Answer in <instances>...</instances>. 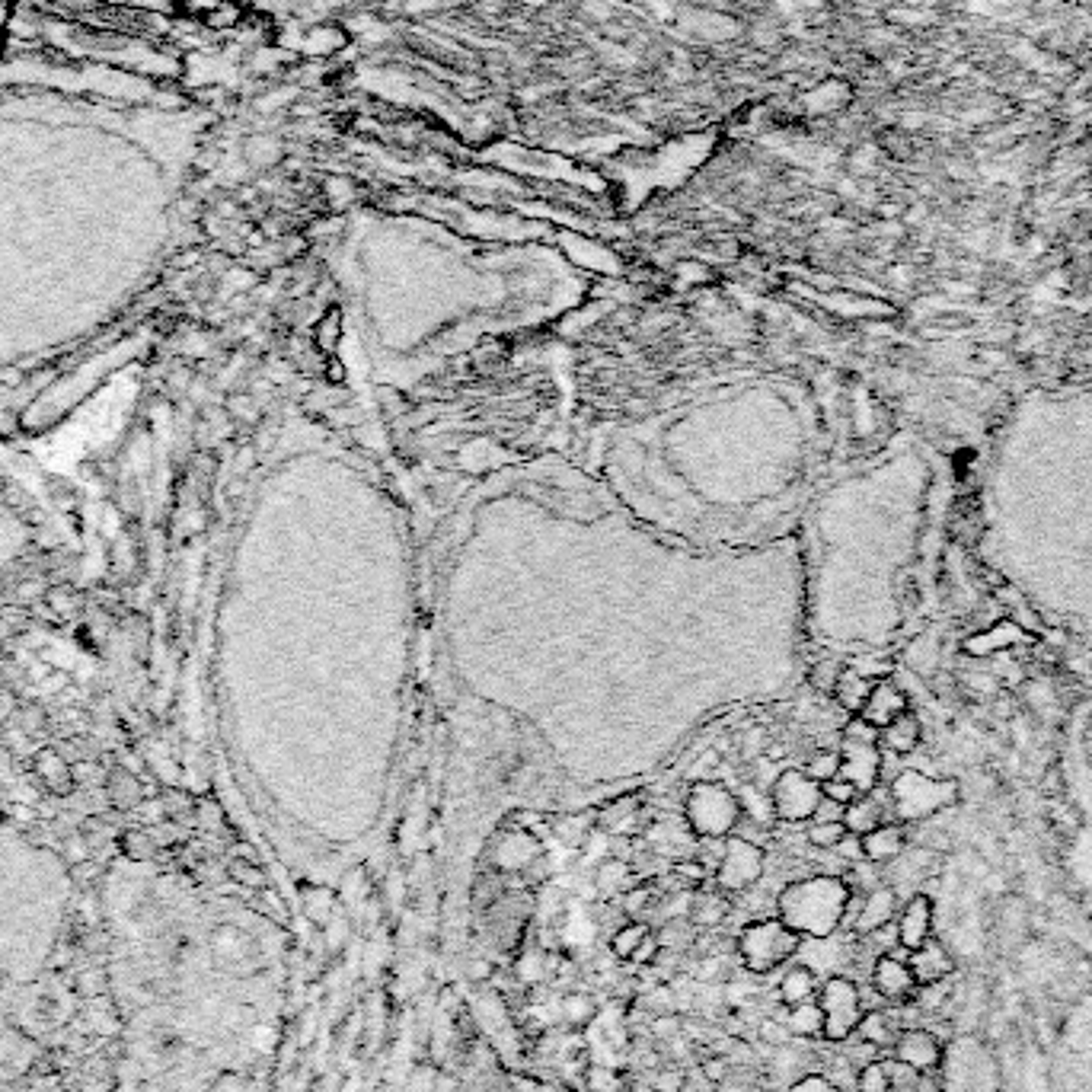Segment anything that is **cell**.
Returning <instances> with one entry per match:
<instances>
[{
    "label": "cell",
    "instance_id": "cell-1",
    "mask_svg": "<svg viewBox=\"0 0 1092 1092\" xmlns=\"http://www.w3.org/2000/svg\"><path fill=\"white\" fill-rule=\"evenodd\" d=\"M853 888L843 875L795 878L776 894V917L802 940H830L843 927V914Z\"/></svg>",
    "mask_w": 1092,
    "mask_h": 1092
},
{
    "label": "cell",
    "instance_id": "cell-2",
    "mask_svg": "<svg viewBox=\"0 0 1092 1092\" xmlns=\"http://www.w3.org/2000/svg\"><path fill=\"white\" fill-rule=\"evenodd\" d=\"M741 814H744L741 795L732 786L716 783V779H700V783H693L684 799V824L690 827V834L697 840L732 837Z\"/></svg>",
    "mask_w": 1092,
    "mask_h": 1092
},
{
    "label": "cell",
    "instance_id": "cell-3",
    "mask_svg": "<svg viewBox=\"0 0 1092 1092\" xmlns=\"http://www.w3.org/2000/svg\"><path fill=\"white\" fill-rule=\"evenodd\" d=\"M738 959L741 965L751 971V975H770V971L783 968L786 962H792L802 952V936L789 930L779 917H760V921H751L748 927H741L738 940Z\"/></svg>",
    "mask_w": 1092,
    "mask_h": 1092
},
{
    "label": "cell",
    "instance_id": "cell-4",
    "mask_svg": "<svg viewBox=\"0 0 1092 1092\" xmlns=\"http://www.w3.org/2000/svg\"><path fill=\"white\" fill-rule=\"evenodd\" d=\"M891 805H894V821L911 824V821H927L936 811L959 802V783L956 779H936L917 770H904L888 783Z\"/></svg>",
    "mask_w": 1092,
    "mask_h": 1092
},
{
    "label": "cell",
    "instance_id": "cell-5",
    "mask_svg": "<svg viewBox=\"0 0 1092 1092\" xmlns=\"http://www.w3.org/2000/svg\"><path fill=\"white\" fill-rule=\"evenodd\" d=\"M818 1007L824 1013V1042L830 1045H843L846 1038H853L865 1013L862 991L856 987V981H849L843 975L827 978L818 987Z\"/></svg>",
    "mask_w": 1092,
    "mask_h": 1092
},
{
    "label": "cell",
    "instance_id": "cell-6",
    "mask_svg": "<svg viewBox=\"0 0 1092 1092\" xmlns=\"http://www.w3.org/2000/svg\"><path fill=\"white\" fill-rule=\"evenodd\" d=\"M767 872V853L764 846H757L751 840L741 837H725V849L722 859L713 869L716 888L725 894H744L748 888H754Z\"/></svg>",
    "mask_w": 1092,
    "mask_h": 1092
},
{
    "label": "cell",
    "instance_id": "cell-7",
    "mask_svg": "<svg viewBox=\"0 0 1092 1092\" xmlns=\"http://www.w3.org/2000/svg\"><path fill=\"white\" fill-rule=\"evenodd\" d=\"M818 802H821V783H814L805 770H783L770 786L773 814L783 824H808Z\"/></svg>",
    "mask_w": 1092,
    "mask_h": 1092
},
{
    "label": "cell",
    "instance_id": "cell-8",
    "mask_svg": "<svg viewBox=\"0 0 1092 1092\" xmlns=\"http://www.w3.org/2000/svg\"><path fill=\"white\" fill-rule=\"evenodd\" d=\"M872 991L885 1003H891V1007H911L914 1003L921 987H917V981L911 975L907 952L900 946L872 962Z\"/></svg>",
    "mask_w": 1092,
    "mask_h": 1092
},
{
    "label": "cell",
    "instance_id": "cell-9",
    "mask_svg": "<svg viewBox=\"0 0 1092 1092\" xmlns=\"http://www.w3.org/2000/svg\"><path fill=\"white\" fill-rule=\"evenodd\" d=\"M891 1061L917 1073H933L943 1067V1042L930 1029H900L891 1045Z\"/></svg>",
    "mask_w": 1092,
    "mask_h": 1092
},
{
    "label": "cell",
    "instance_id": "cell-10",
    "mask_svg": "<svg viewBox=\"0 0 1092 1092\" xmlns=\"http://www.w3.org/2000/svg\"><path fill=\"white\" fill-rule=\"evenodd\" d=\"M885 821H894V805H891L888 786L885 789L875 786L872 792L856 795V799L849 802L846 811H843V827L856 837L869 834V830H875L878 824H885Z\"/></svg>",
    "mask_w": 1092,
    "mask_h": 1092
},
{
    "label": "cell",
    "instance_id": "cell-11",
    "mask_svg": "<svg viewBox=\"0 0 1092 1092\" xmlns=\"http://www.w3.org/2000/svg\"><path fill=\"white\" fill-rule=\"evenodd\" d=\"M881 754L878 744H840V776L849 779L859 795L881 786Z\"/></svg>",
    "mask_w": 1092,
    "mask_h": 1092
},
{
    "label": "cell",
    "instance_id": "cell-12",
    "mask_svg": "<svg viewBox=\"0 0 1092 1092\" xmlns=\"http://www.w3.org/2000/svg\"><path fill=\"white\" fill-rule=\"evenodd\" d=\"M933 917L936 914H933L930 894H924V891L911 894L907 904L897 911V921H894L897 946L904 952H914V949H921L927 940H933Z\"/></svg>",
    "mask_w": 1092,
    "mask_h": 1092
},
{
    "label": "cell",
    "instance_id": "cell-13",
    "mask_svg": "<svg viewBox=\"0 0 1092 1092\" xmlns=\"http://www.w3.org/2000/svg\"><path fill=\"white\" fill-rule=\"evenodd\" d=\"M904 713H911V700L891 678L875 681L872 690H869V700H865L862 709H859V716L865 722H872L875 728H885L888 722H894L897 716H904Z\"/></svg>",
    "mask_w": 1092,
    "mask_h": 1092
},
{
    "label": "cell",
    "instance_id": "cell-14",
    "mask_svg": "<svg viewBox=\"0 0 1092 1092\" xmlns=\"http://www.w3.org/2000/svg\"><path fill=\"white\" fill-rule=\"evenodd\" d=\"M897 911H900V897L891 885H878L872 891H865L862 900H859V914H856V924H853V936H869L881 927H888L897 921Z\"/></svg>",
    "mask_w": 1092,
    "mask_h": 1092
},
{
    "label": "cell",
    "instance_id": "cell-15",
    "mask_svg": "<svg viewBox=\"0 0 1092 1092\" xmlns=\"http://www.w3.org/2000/svg\"><path fill=\"white\" fill-rule=\"evenodd\" d=\"M907 965L917 987L940 984L956 975V959H952V952L940 940H927L921 949L907 952Z\"/></svg>",
    "mask_w": 1092,
    "mask_h": 1092
},
{
    "label": "cell",
    "instance_id": "cell-16",
    "mask_svg": "<svg viewBox=\"0 0 1092 1092\" xmlns=\"http://www.w3.org/2000/svg\"><path fill=\"white\" fill-rule=\"evenodd\" d=\"M536 856H543L540 843L530 837V830L514 827V830H508V834L498 837L492 862L498 865L501 872H527Z\"/></svg>",
    "mask_w": 1092,
    "mask_h": 1092
},
{
    "label": "cell",
    "instance_id": "cell-17",
    "mask_svg": "<svg viewBox=\"0 0 1092 1092\" xmlns=\"http://www.w3.org/2000/svg\"><path fill=\"white\" fill-rule=\"evenodd\" d=\"M907 849V827L900 821H885L869 834H862V856L865 862L888 865Z\"/></svg>",
    "mask_w": 1092,
    "mask_h": 1092
},
{
    "label": "cell",
    "instance_id": "cell-18",
    "mask_svg": "<svg viewBox=\"0 0 1092 1092\" xmlns=\"http://www.w3.org/2000/svg\"><path fill=\"white\" fill-rule=\"evenodd\" d=\"M849 102H853V83L840 80V77L818 80L802 96V106L811 115H837V112L849 109Z\"/></svg>",
    "mask_w": 1092,
    "mask_h": 1092
},
{
    "label": "cell",
    "instance_id": "cell-19",
    "mask_svg": "<svg viewBox=\"0 0 1092 1092\" xmlns=\"http://www.w3.org/2000/svg\"><path fill=\"white\" fill-rule=\"evenodd\" d=\"M921 738H924V728H921V719H917L914 713H904V716H897L894 722H888L885 728H878V748L885 754H894V757L914 754L917 748H921Z\"/></svg>",
    "mask_w": 1092,
    "mask_h": 1092
},
{
    "label": "cell",
    "instance_id": "cell-20",
    "mask_svg": "<svg viewBox=\"0 0 1092 1092\" xmlns=\"http://www.w3.org/2000/svg\"><path fill=\"white\" fill-rule=\"evenodd\" d=\"M639 821H643V802L636 799V795H627V799H614L607 802L598 814H595V827L604 830L607 837H620V834H630V830L639 827Z\"/></svg>",
    "mask_w": 1092,
    "mask_h": 1092
},
{
    "label": "cell",
    "instance_id": "cell-21",
    "mask_svg": "<svg viewBox=\"0 0 1092 1092\" xmlns=\"http://www.w3.org/2000/svg\"><path fill=\"white\" fill-rule=\"evenodd\" d=\"M1026 639H1029V636L1019 630V623H1013V620H1000V623H994L991 630H984V633H978V636L965 639V652H968V655H975V658H984V655H991V652L1019 649V643H1026Z\"/></svg>",
    "mask_w": 1092,
    "mask_h": 1092
},
{
    "label": "cell",
    "instance_id": "cell-22",
    "mask_svg": "<svg viewBox=\"0 0 1092 1092\" xmlns=\"http://www.w3.org/2000/svg\"><path fill=\"white\" fill-rule=\"evenodd\" d=\"M818 987H821V981L811 971V965H792V968H786V975L779 978L776 1000L783 1003V1007H799V1003L818 1000Z\"/></svg>",
    "mask_w": 1092,
    "mask_h": 1092
},
{
    "label": "cell",
    "instance_id": "cell-23",
    "mask_svg": "<svg viewBox=\"0 0 1092 1092\" xmlns=\"http://www.w3.org/2000/svg\"><path fill=\"white\" fill-rule=\"evenodd\" d=\"M872 684H875V681H872V678H865V674H859L856 668H840L837 684H834V690H830V697H834V703L843 709V713L859 716L862 703L869 700Z\"/></svg>",
    "mask_w": 1092,
    "mask_h": 1092
},
{
    "label": "cell",
    "instance_id": "cell-24",
    "mask_svg": "<svg viewBox=\"0 0 1092 1092\" xmlns=\"http://www.w3.org/2000/svg\"><path fill=\"white\" fill-rule=\"evenodd\" d=\"M732 904H728L725 891H693L690 904V924L697 930H716L728 921Z\"/></svg>",
    "mask_w": 1092,
    "mask_h": 1092
},
{
    "label": "cell",
    "instance_id": "cell-25",
    "mask_svg": "<svg viewBox=\"0 0 1092 1092\" xmlns=\"http://www.w3.org/2000/svg\"><path fill=\"white\" fill-rule=\"evenodd\" d=\"M783 1022L792 1032V1038H824V1013L818 1000L799 1003V1007H783Z\"/></svg>",
    "mask_w": 1092,
    "mask_h": 1092
},
{
    "label": "cell",
    "instance_id": "cell-26",
    "mask_svg": "<svg viewBox=\"0 0 1092 1092\" xmlns=\"http://www.w3.org/2000/svg\"><path fill=\"white\" fill-rule=\"evenodd\" d=\"M900 1029H894V1022L885 1010H865L859 1026H856V1038L869 1042L875 1048H891Z\"/></svg>",
    "mask_w": 1092,
    "mask_h": 1092
},
{
    "label": "cell",
    "instance_id": "cell-27",
    "mask_svg": "<svg viewBox=\"0 0 1092 1092\" xmlns=\"http://www.w3.org/2000/svg\"><path fill=\"white\" fill-rule=\"evenodd\" d=\"M630 878H633V869L630 862H623L617 856H607L598 862V872H595V888L604 894V897H614V894H623L630 888Z\"/></svg>",
    "mask_w": 1092,
    "mask_h": 1092
},
{
    "label": "cell",
    "instance_id": "cell-28",
    "mask_svg": "<svg viewBox=\"0 0 1092 1092\" xmlns=\"http://www.w3.org/2000/svg\"><path fill=\"white\" fill-rule=\"evenodd\" d=\"M595 1016H598V1003H595V997H592V994L576 991V994H566V997L560 1000V1019L566 1022L569 1029H585V1026H592Z\"/></svg>",
    "mask_w": 1092,
    "mask_h": 1092
},
{
    "label": "cell",
    "instance_id": "cell-29",
    "mask_svg": "<svg viewBox=\"0 0 1092 1092\" xmlns=\"http://www.w3.org/2000/svg\"><path fill=\"white\" fill-rule=\"evenodd\" d=\"M649 933H652V930H649V924H646V921L620 924V927L611 933V956H614L617 962H630V959L636 956L639 943H643Z\"/></svg>",
    "mask_w": 1092,
    "mask_h": 1092
},
{
    "label": "cell",
    "instance_id": "cell-30",
    "mask_svg": "<svg viewBox=\"0 0 1092 1092\" xmlns=\"http://www.w3.org/2000/svg\"><path fill=\"white\" fill-rule=\"evenodd\" d=\"M314 345L326 358L339 355V349H342V314L336 307H329L326 314L314 323Z\"/></svg>",
    "mask_w": 1092,
    "mask_h": 1092
},
{
    "label": "cell",
    "instance_id": "cell-31",
    "mask_svg": "<svg viewBox=\"0 0 1092 1092\" xmlns=\"http://www.w3.org/2000/svg\"><path fill=\"white\" fill-rule=\"evenodd\" d=\"M301 900H304V914L310 917V921H314V924H326L329 921V917H333L336 911H339V891H333V888H314V885H310V888H304V894H301Z\"/></svg>",
    "mask_w": 1092,
    "mask_h": 1092
},
{
    "label": "cell",
    "instance_id": "cell-32",
    "mask_svg": "<svg viewBox=\"0 0 1092 1092\" xmlns=\"http://www.w3.org/2000/svg\"><path fill=\"white\" fill-rule=\"evenodd\" d=\"M553 965H557V956H547L543 949H530L517 959V978L524 984H543L547 978H553Z\"/></svg>",
    "mask_w": 1092,
    "mask_h": 1092
},
{
    "label": "cell",
    "instance_id": "cell-33",
    "mask_svg": "<svg viewBox=\"0 0 1092 1092\" xmlns=\"http://www.w3.org/2000/svg\"><path fill=\"white\" fill-rule=\"evenodd\" d=\"M655 888H658L655 881H639V885L623 891V897H620L623 917H636V921H643V917L649 914V907H652V900L658 897Z\"/></svg>",
    "mask_w": 1092,
    "mask_h": 1092
},
{
    "label": "cell",
    "instance_id": "cell-34",
    "mask_svg": "<svg viewBox=\"0 0 1092 1092\" xmlns=\"http://www.w3.org/2000/svg\"><path fill=\"white\" fill-rule=\"evenodd\" d=\"M849 830L843 827V821H808L805 827V843L814 849H834Z\"/></svg>",
    "mask_w": 1092,
    "mask_h": 1092
},
{
    "label": "cell",
    "instance_id": "cell-35",
    "mask_svg": "<svg viewBox=\"0 0 1092 1092\" xmlns=\"http://www.w3.org/2000/svg\"><path fill=\"white\" fill-rule=\"evenodd\" d=\"M856 1092H891V1073L885 1061H872L856 1070Z\"/></svg>",
    "mask_w": 1092,
    "mask_h": 1092
},
{
    "label": "cell",
    "instance_id": "cell-36",
    "mask_svg": "<svg viewBox=\"0 0 1092 1092\" xmlns=\"http://www.w3.org/2000/svg\"><path fill=\"white\" fill-rule=\"evenodd\" d=\"M323 940L329 946V952H342L345 943L352 940V917L345 914V907H339L329 921L323 924Z\"/></svg>",
    "mask_w": 1092,
    "mask_h": 1092
},
{
    "label": "cell",
    "instance_id": "cell-37",
    "mask_svg": "<svg viewBox=\"0 0 1092 1092\" xmlns=\"http://www.w3.org/2000/svg\"><path fill=\"white\" fill-rule=\"evenodd\" d=\"M802 770L814 779V783H827V779L840 776V751H814Z\"/></svg>",
    "mask_w": 1092,
    "mask_h": 1092
},
{
    "label": "cell",
    "instance_id": "cell-38",
    "mask_svg": "<svg viewBox=\"0 0 1092 1092\" xmlns=\"http://www.w3.org/2000/svg\"><path fill=\"white\" fill-rule=\"evenodd\" d=\"M840 744H878V728L862 716H853L840 728Z\"/></svg>",
    "mask_w": 1092,
    "mask_h": 1092
},
{
    "label": "cell",
    "instance_id": "cell-39",
    "mask_svg": "<svg viewBox=\"0 0 1092 1092\" xmlns=\"http://www.w3.org/2000/svg\"><path fill=\"white\" fill-rule=\"evenodd\" d=\"M878 147L885 150L888 157H894V160H907L911 150H914V144H911V137L904 134V128H894V125L878 134Z\"/></svg>",
    "mask_w": 1092,
    "mask_h": 1092
},
{
    "label": "cell",
    "instance_id": "cell-40",
    "mask_svg": "<svg viewBox=\"0 0 1092 1092\" xmlns=\"http://www.w3.org/2000/svg\"><path fill=\"white\" fill-rule=\"evenodd\" d=\"M585 1086H588V1092H620L623 1077L614 1067H588Z\"/></svg>",
    "mask_w": 1092,
    "mask_h": 1092
},
{
    "label": "cell",
    "instance_id": "cell-41",
    "mask_svg": "<svg viewBox=\"0 0 1092 1092\" xmlns=\"http://www.w3.org/2000/svg\"><path fill=\"white\" fill-rule=\"evenodd\" d=\"M757 1038H760V1045L783 1048V1045H789V1042H792V1032L786 1029V1022H783V1019H760V1026H757Z\"/></svg>",
    "mask_w": 1092,
    "mask_h": 1092
},
{
    "label": "cell",
    "instance_id": "cell-42",
    "mask_svg": "<svg viewBox=\"0 0 1092 1092\" xmlns=\"http://www.w3.org/2000/svg\"><path fill=\"white\" fill-rule=\"evenodd\" d=\"M789 1092H840V1086L827 1073H802L799 1080L789 1083Z\"/></svg>",
    "mask_w": 1092,
    "mask_h": 1092
},
{
    "label": "cell",
    "instance_id": "cell-43",
    "mask_svg": "<svg viewBox=\"0 0 1092 1092\" xmlns=\"http://www.w3.org/2000/svg\"><path fill=\"white\" fill-rule=\"evenodd\" d=\"M840 668H843V665H837V662H830V658H824V662H818V665L811 668V687L818 690V693H830V690H834V684H837Z\"/></svg>",
    "mask_w": 1092,
    "mask_h": 1092
},
{
    "label": "cell",
    "instance_id": "cell-44",
    "mask_svg": "<svg viewBox=\"0 0 1092 1092\" xmlns=\"http://www.w3.org/2000/svg\"><path fill=\"white\" fill-rule=\"evenodd\" d=\"M821 795H827V799H834L840 805H849L859 795V789L849 783V779L834 776V779H827V783H821Z\"/></svg>",
    "mask_w": 1092,
    "mask_h": 1092
},
{
    "label": "cell",
    "instance_id": "cell-45",
    "mask_svg": "<svg viewBox=\"0 0 1092 1092\" xmlns=\"http://www.w3.org/2000/svg\"><path fill=\"white\" fill-rule=\"evenodd\" d=\"M700 1073H703V1080L709 1086H722L728 1080V1061L722 1054H709L706 1061L700 1064Z\"/></svg>",
    "mask_w": 1092,
    "mask_h": 1092
},
{
    "label": "cell",
    "instance_id": "cell-46",
    "mask_svg": "<svg viewBox=\"0 0 1092 1092\" xmlns=\"http://www.w3.org/2000/svg\"><path fill=\"white\" fill-rule=\"evenodd\" d=\"M658 956H662V943H658V936H655V930L646 936V940L643 943H639V949H636V956L630 959V962H636V965H655L658 962Z\"/></svg>",
    "mask_w": 1092,
    "mask_h": 1092
},
{
    "label": "cell",
    "instance_id": "cell-47",
    "mask_svg": "<svg viewBox=\"0 0 1092 1092\" xmlns=\"http://www.w3.org/2000/svg\"><path fill=\"white\" fill-rule=\"evenodd\" d=\"M112 786H118V792H112V799H115L118 805H131V802L137 799V783H134V776H128V773H115V776H112Z\"/></svg>",
    "mask_w": 1092,
    "mask_h": 1092
},
{
    "label": "cell",
    "instance_id": "cell-48",
    "mask_svg": "<svg viewBox=\"0 0 1092 1092\" xmlns=\"http://www.w3.org/2000/svg\"><path fill=\"white\" fill-rule=\"evenodd\" d=\"M843 811H846V805H840L834 799H827V795H821V802H818V808H814L811 821H843Z\"/></svg>",
    "mask_w": 1092,
    "mask_h": 1092
},
{
    "label": "cell",
    "instance_id": "cell-49",
    "mask_svg": "<svg viewBox=\"0 0 1092 1092\" xmlns=\"http://www.w3.org/2000/svg\"><path fill=\"white\" fill-rule=\"evenodd\" d=\"M684 1089V1073L681 1070H658L655 1092H681Z\"/></svg>",
    "mask_w": 1092,
    "mask_h": 1092
},
{
    "label": "cell",
    "instance_id": "cell-50",
    "mask_svg": "<svg viewBox=\"0 0 1092 1092\" xmlns=\"http://www.w3.org/2000/svg\"><path fill=\"white\" fill-rule=\"evenodd\" d=\"M652 1032L662 1035V1038H671V1042H674V1035L681 1032V1022H678V1016H674V1013H665V1016L652 1019Z\"/></svg>",
    "mask_w": 1092,
    "mask_h": 1092
},
{
    "label": "cell",
    "instance_id": "cell-51",
    "mask_svg": "<svg viewBox=\"0 0 1092 1092\" xmlns=\"http://www.w3.org/2000/svg\"><path fill=\"white\" fill-rule=\"evenodd\" d=\"M911 1092H943V1080L936 1077V1070L933 1073H917V1083H914Z\"/></svg>",
    "mask_w": 1092,
    "mask_h": 1092
},
{
    "label": "cell",
    "instance_id": "cell-52",
    "mask_svg": "<svg viewBox=\"0 0 1092 1092\" xmlns=\"http://www.w3.org/2000/svg\"><path fill=\"white\" fill-rule=\"evenodd\" d=\"M466 978H470V981H489L492 978V965L485 959H473L470 965H466Z\"/></svg>",
    "mask_w": 1092,
    "mask_h": 1092
},
{
    "label": "cell",
    "instance_id": "cell-53",
    "mask_svg": "<svg viewBox=\"0 0 1092 1092\" xmlns=\"http://www.w3.org/2000/svg\"><path fill=\"white\" fill-rule=\"evenodd\" d=\"M234 875L240 878V881H247V885H263V872H259V869H253V865H243V862H237L234 865Z\"/></svg>",
    "mask_w": 1092,
    "mask_h": 1092
},
{
    "label": "cell",
    "instance_id": "cell-54",
    "mask_svg": "<svg viewBox=\"0 0 1092 1092\" xmlns=\"http://www.w3.org/2000/svg\"><path fill=\"white\" fill-rule=\"evenodd\" d=\"M431 1092H460V1083L450 1073H438L435 1083H431Z\"/></svg>",
    "mask_w": 1092,
    "mask_h": 1092
}]
</instances>
